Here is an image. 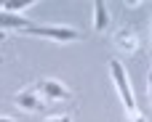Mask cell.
Here are the masks:
<instances>
[{
  "mask_svg": "<svg viewBox=\"0 0 152 122\" xmlns=\"http://www.w3.org/2000/svg\"><path fill=\"white\" fill-rule=\"evenodd\" d=\"M110 72H112V82H115V88H118V93H120V101H123V106H126V112H128V120H131V122H144V120H142L139 106H136L134 90H131V85H128L126 69L120 66V61L112 58V61H110Z\"/></svg>",
  "mask_w": 152,
  "mask_h": 122,
  "instance_id": "6da1fadb",
  "label": "cell"
},
{
  "mask_svg": "<svg viewBox=\"0 0 152 122\" xmlns=\"http://www.w3.org/2000/svg\"><path fill=\"white\" fill-rule=\"evenodd\" d=\"M21 35H29V37H45V40H56V43H75V40H83L86 35L75 27H53V24H32L27 27Z\"/></svg>",
  "mask_w": 152,
  "mask_h": 122,
  "instance_id": "7a4b0ae2",
  "label": "cell"
},
{
  "mask_svg": "<svg viewBox=\"0 0 152 122\" xmlns=\"http://www.w3.org/2000/svg\"><path fill=\"white\" fill-rule=\"evenodd\" d=\"M32 88H35L43 98H51V101H64V98H72V90H69L67 85L56 82V80H37Z\"/></svg>",
  "mask_w": 152,
  "mask_h": 122,
  "instance_id": "3957f363",
  "label": "cell"
},
{
  "mask_svg": "<svg viewBox=\"0 0 152 122\" xmlns=\"http://www.w3.org/2000/svg\"><path fill=\"white\" fill-rule=\"evenodd\" d=\"M13 101H16L19 109H27V112H43V109H45V98H43L35 88L19 90V93L13 96Z\"/></svg>",
  "mask_w": 152,
  "mask_h": 122,
  "instance_id": "277c9868",
  "label": "cell"
},
{
  "mask_svg": "<svg viewBox=\"0 0 152 122\" xmlns=\"http://www.w3.org/2000/svg\"><path fill=\"white\" fill-rule=\"evenodd\" d=\"M27 27H32V21H29V19H24V16H19V13L0 11V29H3V32H13V29L24 32Z\"/></svg>",
  "mask_w": 152,
  "mask_h": 122,
  "instance_id": "5b68a950",
  "label": "cell"
},
{
  "mask_svg": "<svg viewBox=\"0 0 152 122\" xmlns=\"http://www.w3.org/2000/svg\"><path fill=\"white\" fill-rule=\"evenodd\" d=\"M94 16H96V21H94L96 32H104L107 24H110V13H107V3L104 0H96L94 3Z\"/></svg>",
  "mask_w": 152,
  "mask_h": 122,
  "instance_id": "8992f818",
  "label": "cell"
},
{
  "mask_svg": "<svg viewBox=\"0 0 152 122\" xmlns=\"http://www.w3.org/2000/svg\"><path fill=\"white\" fill-rule=\"evenodd\" d=\"M115 43L126 51V53H134L136 48H139V40H136V35L134 32H128V29H123V32H118V37H115Z\"/></svg>",
  "mask_w": 152,
  "mask_h": 122,
  "instance_id": "52a82bcc",
  "label": "cell"
},
{
  "mask_svg": "<svg viewBox=\"0 0 152 122\" xmlns=\"http://www.w3.org/2000/svg\"><path fill=\"white\" fill-rule=\"evenodd\" d=\"M29 5H32V0H27V3H19V0H5V3H0V11L16 13V11H24V8H29Z\"/></svg>",
  "mask_w": 152,
  "mask_h": 122,
  "instance_id": "ba28073f",
  "label": "cell"
},
{
  "mask_svg": "<svg viewBox=\"0 0 152 122\" xmlns=\"http://www.w3.org/2000/svg\"><path fill=\"white\" fill-rule=\"evenodd\" d=\"M43 122H72V120L64 117V114H56V117H48V120H43Z\"/></svg>",
  "mask_w": 152,
  "mask_h": 122,
  "instance_id": "9c48e42d",
  "label": "cell"
},
{
  "mask_svg": "<svg viewBox=\"0 0 152 122\" xmlns=\"http://www.w3.org/2000/svg\"><path fill=\"white\" fill-rule=\"evenodd\" d=\"M150 101H152V72H150Z\"/></svg>",
  "mask_w": 152,
  "mask_h": 122,
  "instance_id": "30bf717a",
  "label": "cell"
},
{
  "mask_svg": "<svg viewBox=\"0 0 152 122\" xmlns=\"http://www.w3.org/2000/svg\"><path fill=\"white\" fill-rule=\"evenodd\" d=\"M0 122H13V120L11 117H0Z\"/></svg>",
  "mask_w": 152,
  "mask_h": 122,
  "instance_id": "8fae6325",
  "label": "cell"
}]
</instances>
